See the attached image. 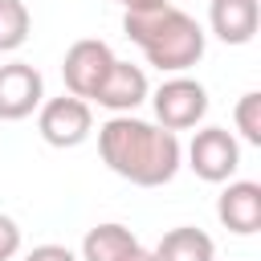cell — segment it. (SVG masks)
I'll return each instance as SVG.
<instances>
[{"label":"cell","instance_id":"cell-8","mask_svg":"<svg viewBox=\"0 0 261 261\" xmlns=\"http://www.w3.org/2000/svg\"><path fill=\"white\" fill-rule=\"evenodd\" d=\"M147 98H151L147 73H143L139 65H130V61H114L90 102H98V106L110 110V114H135V106H143Z\"/></svg>","mask_w":261,"mask_h":261},{"label":"cell","instance_id":"cell-12","mask_svg":"<svg viewBox=\"0 0 261 261\" xmlns=\"http://www.w3.org/2000/svg\"><path fill=\"white\" fill-rule=\"evenodd\" d=\"M139 249V237L126 224H94L82 237V261H122L126 253Z\"/></svg>","mask_w":261,"mask_h":261},{"label":"cell","instance_id":"cell-4","mask_svg":"<svg viewBox=\"0 0 261 261\" xmlns=\"http://www.w3.org/2000/svg\"><path fill=\"white\" fill-rule=\"evenodd\" d=\"M188 167L204 184H228L241 167V143L228 126H200L188 143Z\"/></svg>","mask_w":261,"mask_h":261},{"label":"cell","instance_id":"cell-16","mask_svg":"<svg viewBox=\"0 0 261 261\" xmlns=\"http://www.w3.org/2000/svg\"><path fill=\"white\" fill-rule=\"evenodd\" d=\"M24 261H77V253L65 249V245H37V249L24 253Z\"/></svg>","mask_w":261,"mask_h":261},{"label":"cell","instance_id":"cell-13","mask_svg":"<svg viewBox=\"0 0 261 261\" xmlns=\"http://www.w3.org/2000/svg\"><path fill=\"white\" fill-rule=\"evenodd\" d=\"M33 16L24 0H0V53H16L29 41Z\"/></svg>","mask_w":261,"mask_h":261},{"label":"cell","instance_id":"cell-2","mask_svg":"<svg viewBox=\"0 0 261 261\" xmlns=\"http://www.w3.org/2000/svg\"><path fill=\"white\" fill-rule=\"evenodd\" d=\"M122 33L143 49L147 65H155L159 73H188L204 57V41H208L200 20L175 8L171 0L122 12Z\"/></svg>","mask_w":261,"mask_h":261},{"label":"cell","instance_id":"cell-5","mask_svg":"<svg viewBox=\"0 0 261 261\" xmlns=\"http://www.w3.org/2000/svg\"><path fill=\"white\" fill-rule=\"evenodd\" d=\"M37 130L49 147H82L90 135H94V110L90 102L73 98V94H61V98H45L41 110H37Z\"/></svg>","mask_w":261,"mask_h":261},{"label":"cell","instance_id":"cell-7","mask_svg":"<svg viewBox=\"0 0 261 261\" xmlns=\"http://www.w3.org/2000/svg\"><path fill=\"white\" fill-rule=\"evenodd\" d=\"M45 102V77L29 61L0 65V122H20Z\"/></svg>","mask_w":261,"mask_h":261},{"label":"cell","instance_id":"cell-6","mask_svg":"<svg viewBox=\"0 0 261 261\" xmlns=\"http://www.w3.org/2000/svg\"><path fill=\"white\" fill-rule=\"evenodd\" d=\"M114 61H118V57H114V49H110L106 41H98V37H82V41H73V45L65 49V57H61L65 94L90 102V98L98 94V86H102V77L110 73Z\"/></svg>","mask_w":261,"mask_h":261},{"label":"cell","instance_id":"cell-3","mask_svg":"<svg viewBox=\"0 0 261 261\" xmlns=\"http://www.w3.org/2000/svg\"><path fill=\"white\" fill-rule=\"evenodd\" d=\"M151 110H155V122L163 130H192L204 122L208 114V90L188 77V73H171L155 94H151Z\"/></svg>","mask_w":261,"mask_h":261},{"label":"cell","instance_id":"cell-17","mask_svg":"<svg viewBox=\"0 0 261 261\" xmlns=\"http://www.w3.org/2000/svg\"><path fill=\"white\" fill-rule=\"evenodd\" d=\"M114 4H122L130 12V8H151V4H167V0H114Z\"/></svg>","mask_w":261,"mask_h":261},{"label":"cell","instance_id":"cell-1","mask_svg":"<svg viewBox=\"0 0 261 261\" xmlns=\"http://www.w3.org/2000/svg\"><path fill=\"white\" fill-rule=\"evenodd\" d=\"M98 155L118 179L135 188H163L175 179L184 163L179 139L159 122H147L135 114H110L98 126Z\"/></svg>","mask_w":261,"mask_h":261},{"label":"cell","instance_id":"cell-11","mask_svg":"<svg viewBox=\"0 0 261 261\" xmlns=\"http://www.w3.org/2000/svg\"><path fill=\"white\" fill-rule=\"evenodd\" d=\"M155 261H216V245L204 228L196 224H179V228H167L159 237V245L151 249Z\"/></svg>","mask_w":261,"mask_h":261},{"label":"cell","instance_id":"cell-9","mask_svg":"<svg viewBox=\"0 0 261 261\" xmlns=\"http://www.w3.org/2000/svg\"><path fill=\"white\" fill-rule=\"evenodd\" d=\"M216 220L237 237H253L261 228V184L228 179L224 192L216 196Z\"/></svg>","mask_w":261,"mask_h":261},{"label":"cell","instance_id":"cell-15","mask_svg":"<svg viewBox=\"0 0 261 261\" xmlns=\"http://www.w3.org/2000/svg\"><path fill=\"white\" fill-rule=\"evenodd\" d=\"M16 253H20V224L8 212H0V261H12Z\"/></svg>","mask_w":261,"mask_h":261},{"label":"cell","instance_id":"cell-10","mask_svg":"<svg viewBox=\"0 0 261 261\" xmlns=\"http://www.w3.org/2000/svg\"><path fill=\"white\" fill-rule=\"evenodd\" d=\"M261 24L257 0H208V29L224 45H249Z\"/></svg>","mask_w":261,"mask_h":261},{"label":"cell","instance_id":"cell-14","mask_svg":"<svg viewBox=\"0 0 261 261\" xmlns=\"http://www.w3.org/2000/svg\"><path fill=\"white\" fill-rule=\"evenodd\" d=\"M232 122H237V130H241L245 143L261 147V94H257V90H249V94L237 98V106H232Z\"/></svg>","mask_w":261,"mask_h":261},{"label":"cell","instance_id":"cell-18","mask_svg":"<svg viewBox=\"0 0 261 261\" xmlns=\"http://www.w3.org/2000/svg\"><path fill=\"white\" fill-rule=\"evenodd\" d=\"M122 261H155V257H151V249H143V245H139V249H135V253H126Z\"/></svg>","mask_w":261,"mask_h":261}]
</instances>
